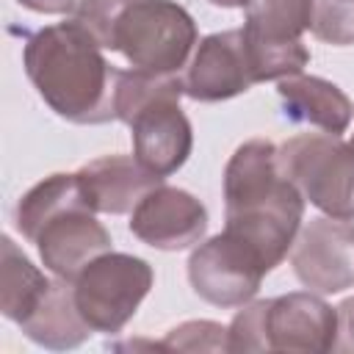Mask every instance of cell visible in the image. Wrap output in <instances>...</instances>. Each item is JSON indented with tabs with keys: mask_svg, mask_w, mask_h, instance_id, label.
Instances as JSON below:
<instances>
[{
	"mask_svg": "<svg viewBox=\"0 0 354 354\" xmlns=\"http://www.w3.org/2000/svg\"><path fill=\"white\" fill-rule=\"evenodd\" d=\"M102 50L72 17L33 30L22 47V66L53 113L75 124H105L116 119L122 69H113Z\"/></svg>",
	"mask_w": 354,
	"mask_h": 354,
	"instance_id": "1",
	"label": "cell"
},
{
	"mask_svg": "<svg viewBox=\"0 0 354 354\" xmlns=\"http://www.w3.org/2000/svg\"><path fill=\"white\" fill-rule=\"evenodd\" d=\"M224 230L246 241L274 271L304 221V196L279 166L277 144L243 141L224 169Z\"/></svg>",
	"mask_w": 354,
	"mask_h": 354,
	"instance_id": "2",
	"label": "cell"
},
{
	"mask_svg": "<svg viewBox=\"0 0 354 354\" xmlns=\"http://www.w3.org/2000/svg\"><path fill=\"white\" fill-rule=\"evenodd\" d=\"M180 97H185L180 75L119 72L116 119L130 127L136 160L158 177L174 174L194 149V130Z\"/></svg>",
	"mask_w": 354,
	"mask_h": 354,
	"instance_id": "3",
	"label": "cell"
},
{
	"mask_svg": "<svg viewBox=\"0 0 354 354\" xmlns=\"http://www.w3.org/2000/svg\"><path fill=\"white\" fill-rule=\"evenodd\" d=\"M196 44V22L174 0H130L111 36V50L152 75H183Z\"/></svg>",
	"mask_w": 354,
	"mask_h": 354,
	"instance_id": "4",
	"label": "cell"
},
{
	"mask_svg": "<svg viewBox=\"0 0 354 354\" xmlns=\"http://www.w3.org/2000/svg\"><path fill=\"white\" fill-rule=\"evenodd\" d=\"M279 166L301 191L304 202L332 218H354V144L332 133H304L288 138Z\"/></svg>",
	"mask_w": 354,
	"mask_h": 354,
	"instance_id": "5",
	"label": "cell"
},
{
	"mask_svg": "<svg viewBox=\"0 0 354 354\" xmlns=\"http://www.w3.org/2000/svg\"><path fill=\"white\" fill-rule=\"evenodd\" d=\"M152 282L155 271L144 257L108 249L72 279L75 304L94 332L116 335L138 313Z\"/></svg>",
	"mask_w": 354,
	"mask_h": 354,
	"instance_id": "6",
	"label": "cell"
},
{
	"mask_svg": "<svg viewBox=\"0 0 354 354\" xmlns=\"http://www.w3.org/2000/svg\"><path fill=\"white\" fill-rule=\"evenodd\" d=\"M313 0H249L243 39L254 80H282L304 72L310 50L301 36L310 30Z\"/></svg>",
	"mask_w": 354,
	"mask_h": 354,
	"instance_id": "7",
	"label": "cell"
},
{
	"mask_svg": "<svg viewBox=\"0 0 354 354\" xmlns=\"http://www.w3.org/2000/svg\"><path fill=\"white\" fill-rule=\"evenodd\" d=\"M268 266L238 235L218 232L188 257V282L199 299L213 307H243L263 285Z\"/></svg>",
	"mask_w": 354,
	"mask_h": 354,
	"instance_id": "8",
	"label": "cell"
},
{
	"mask_svg": "<svg viewBox=\"0 0 354 354\" xmlns=\"http://www.w3.org/2000/svg\"><path fill=\"white\" fill-rule=\"evenodd\" d=\"M290 266L307 290L329 296L354 288V224L332 216L310 218L290 246Z\"/></svg>",
	"mask_w": 354,
	"mask_h": 354,
	"instance_id": "9",
	"label": "cell"
},
{
	"mask_svg": "<svg viewBox=\"0 0 354 354\" xmlns=\"http://www.w3.org/2000/svg\"><path fill=\"white\" fill-rule=\"evenodd\" d=\"M180 77L183 94L196 102H221L249 91L257 80L249 64L243 28L205 36Z\"/></svg>",
	"mask_w": 354,
	"mask_h": 354,
	"instance_id": "10",
	"label": "cell"
},
{
	"mask_svg": "<svg viewBox=\"0 0 354 354\" xmlns=\"http://www.w3.org/2000/svg\"><path fill=\"white\" fill-rule=\"evenodd\" d=\"M266 351H335L337 310L315 290H296L266 299Z\"/></svg>",
	"mask_w": 354,
	"mask_h": 354,
	"instance_id": "11",
	"label": "cell"
},
{
	"mask_svg": "<svg viewBox=\"0 0 354 354\" xmlns=\"http://www.w3.org/2000/svg\"><path fill=\"white\" fill-rule=\"evenodd\" d=\"M130 232L152 249L183 252L205 238L207 210L194 194L160 183L133 207Z\"/></svg>",
	"mask_w": 354,
	"mask_h": 354,
	"instance_id": "12",
	"label": "cell"
},
{
	"mask_svg": "<svg viewBox=\"0 0 354 354\" xmlns=\"http://www.w3.org/2000/svg\"><path fill=\"white\" fill-rule=\"evenodd\" d=\"M30 243H36V252L53 277L72 282L94 257L111 249V232L97 221L86 202H77L47 218Z\"/></svg>",
	"mask_w": 354,
	"mask_h": 354,
	"instance_id": "13",
	"label": "cell"
},
{
	"mask_svg": "<svg viewBox=\"0 0 354 354\" xmlns=\"http://www.w3.org/2000/svg\"><path fill=\"white\" fill-rule=\"evenodd\" d=\"M77 183L86 205L94 213L122 216L133 213V207L163 183V177L144 169L136 155H102L83 163L77 171Z\"/></svg>",
	"mask_w": 354,
	"mask_h": 354,
	"instance_id": "14",
	"label": "cell"
},
{
	"mask_svg": "<svg viewBox=\"0 0 354 354\" xmlns=\"http://www.w3.org/2000/svg\"><path fill=\"white\" fill-rule=\"evenodd\" d=\"M277 94L282 102V116L296 124H313L324 133L343 136L351 124L354 105L348 94L324 77L315 75H288L277 83Z\"/></svg>",
	"mask_w": 354,
	"mask_h": 354,
	"instance_id": "15",
	"label": "cell"
},
{
	"mask_svg": "<svg viewBox=\"0 0 354 354\" xmlns=\"http://www.w3.org/2000/svg\"><path fill=\"white\" fill-rule=\"evenodd\" d=\"M19 329L39 346L53 351L77 348L94 332L75 304V288L69 279H53L41 304L19 324Z\"/></svg>",
	"mask_w": 354,
	"mask_h": 354,
	"instance_id": "16",
	"label": "cell"
},
{
	"mask_svg": "<svg viewBox=\"0 0 354 354\" xmlns=\"http://www.w3.org/2000/svg\"><path fill=\"white\" fill-rule=\"evenodd\" d=\"M0 252V310L8 321L19 326L41 304L53 279H47L44 271H39L8 235H3Z\"/></svg>",
	"mask_w": 354,
	"mask_h": 354,
	"instance_id": "17",
	"label": "cell"
},
{
	"mask_svg": "<svg viewBox=\"0 0 354 354\" xmlns=\"http://www.w3.org/2000/svg\"><path fill=\"white\" fill-rule=\"evenodd\" d=\"M77 202H86L77 174H64V171L50 174L44 180H39L30 191H25L22 199L17 202V210H14L17 230L22 232V238L33 241L47 218H53L55 213H61L64 207H72Z\"/></svg>",
	"mask_w": 354,
	"mask_h": 354,
	"instance_id": "18",
	"label": "cell"
},
{
	"mask_svg": "<svg viewBox=\"0 0 354 354\" xmlns=\"http://www.w3.org/2000/svg\"><path fill=\"white\" fill-rule=\"evenodd\" d=\"M310 30L335 47L354 44V0H313Z\"/></svg>",
	"mask_w": 354,
	"mask_h": 354,
	"instance_id": "19",
	"label": "cell"
},
{
	"mask_svg": "<svg viewBox=\"0 0 354 354\" xmlns=\"http://www.w3.org/2000/svg\"><path fill=\"white\" fill-rule=\"evenodd\" d=\"M163 351H227V326L216 321H185L166 332Z\"/></svg>",
	"mask_w": 354,
	"mask_h": 354,
	"instance_id": "20",
	"label": "cell"
},
{
	"mask_svg": "<svg viewBox=\"0 0 354 354\" xmlns=\"http://www.w3.org/2000/svg\"><path fill=\"white\" fill-rule=\"evenodd\" d=\"M130 0H77L72 17L105 47L111 50V36H113V25L116 17L122 14V8Z\"/></svg>",
	"mask_w": 354,
	"mask_h": 354,
	"instance_id": "21",
	"label": "cell"
},
{
	"mask_svg": "<svg viewBox=\"0 0 354 354\" xmlns=\"http://www.w3.org/2000/svg\"><path fill=\"white\" fill-rule=\"evenodd\" d=\"M335 310H337V337H335V351H354V296L343 299Z\"/></svg>",
	"mask_w": 354,
	"mask_h": 354,
	"instance_id": "22",
	"label": "cell"
},
{
	"mask_svg": "<svg viewBox=\"0 0 354 354\" xmlns=\"http://www.w3.org/2000/svg\"><path fill=\"white\" fill-rule=\"evenodd\" d=\"M17 3L36 14H69L77 6V0H17Z\"/></svg>",
	"mask_w": 354,
	"mask_h": 354,
	"instance_id": "23",
	"label": "cell"
},
{
	"mask_svg": "<svg viewBox=\"0 0 354 354\" xmlns=\"http://www.w3.org/2000/svg\"><path fill=\"white\" fill-rule=\"evenodd\" d=\"M210 6H218V8H246L249 0H207Z\"/></svg>",
	"mask_w": 354,
	"mask_h": 354,
	"instance_id": "24",
	"label": "cell"
},
{
	"mask_svg": "<svg viewBox=\"0 0 354 354\" xmlns=\"http://www.w3.org/2000/svg\"><path fill=\"white\" fill-rule=\"evenodd\" d=\"M351 144H354V136H351Z\"/></svg>",
	"mask_w": 354,
	"mask_h": 354,
	"instance_id": "25",
	"label": "cell"
}]
</instances>
